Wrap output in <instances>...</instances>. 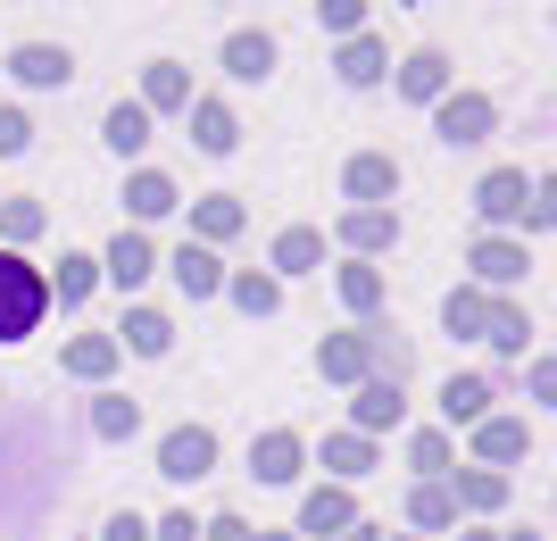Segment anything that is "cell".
<instances>
[{
  "instance_id": "6da1fadb",
  "label": "cell",
  "mask_w": 557,
  "mask_h": 541,
  "mask_svg": "<svg viewBox=\"0 0 557 541\" xmlns=\"http://www.w3.org/2000/svg\"><path fill=\"white\" fill-rule=\"evenodd\" d=\"M42 317H50V275L25 250H0V342H25Z\"/></svg>"
},
{
  "instance_id": "7a4b0ae2",
  "label": "cell",
  "mask_w": 557,
  "mask_h": 541,
  "mask_svg": "<svg viewBox=\"0 0 557 541\" xmlns=\"http://www.w3.org/2000/svg\"><path fill=\"white\" fill-rule=\"evenodd\" d=\"M209 467H216V433H209V425H175V433H159V475H166V483H200Z\"/></svg>"
},
{
  "instance_id": "3957f363",
  "label": "cell",
  "mask_w": 557,
  "mask_h": 541,
  "mask_svg": "<svg viewBox=\"0 0 557 541\" xmlns=\"http://www.w3.org/2000/svg\"><path fill=\"white\" fill-rule=\"evenodd\" d=\"M150 267H159L150 234H141V225H116V242L100 250V275H109L116 292H141V283H150Z\"/></svg>"
},
{
  "instance_id": "277c9868",
  "label": "cell",
  "mask_w": 557,
  "mask_h": 541,
  "mask_svg": "<svg viewBox=\"0 0 557 541\" xmlns=\"http://www.w3.org/2000/svg\"><path fill=\"white\" fill-rule=\"evenodd\" d=\"M491 118H499V109H491L483 93H449L442 109H433V125H442L449 150H474V142H491Z\"/></svg>"
},
{
  "instance_id": "5b68a950",
  "label": "cell",
  "mask_w": 557,
  "mask_h": 541,
  "mask_svg": "<svg viewBox=\"0 0 557 541\" xmlns=\"http://www.w3.org/2000/svg\"><path fill=\"white\" fill-rule=\"evenodd\" d=\"M166 275H175L184 300H216V292H225V259L200 250V242H175V250H166Z\"/></svg>"
},
{
  "instance_id": "8992f818",
  "label": "cell",
  "mask_w": 557,
  "mask_h": 541,
  "mask_svg": "<svg viewBox=\"0 0 557 541\" xmlns=\"http://www.w3.org/2000/svg\"><path fill=\"white\" fill-rule=\"evenodd\" d=\"M9 75H17V84H34V93H59V84H75V50H59V42H17V50H9Z\"/></svg>"
},
{
  "instance_id": "52a82bcc",
  "label": "cell",
  "mask_w": 557,
  "mask_h": 541,
  "mask_svg": "<svg viewBox=\"0 0 557 541\" xmlns=\"http://www.w3.org/2000/svg\"><path fill=\"white\" fill-rule=\"evenodd\" d=\"M300 458H308V442H300V433H283V425H267V433L250 442V475H258V483H292Z\"/></svg>"
},
{
  "instance_id": "ba28073f",
  "label": "cell",
  "mask_w": 557,
  "mask_h": 541,
  "mask_svg": "<svg viewBox=\"0 0 557 541\" xmlns=\"http://www.w3.org/2000/svg\"><path fill=\"white\" fill-rule=\"evenodd\" d=\"M342 184H349V200H358V209H383V200L399 192V167L383 159V150H358V159L342 167Z\"/></svg>"
},
{
  "instance_id": "9c48e42d",
  "label": "cell",
  "mask_w": 557,
  "mask_h": 541,
  "mask_svg": "<svg viewBox=\"0 0 557 541\" xmlns=\"http://www.w3.org/2000/svg\"><path fill=\"white\" fill-rule=\"evenodd\" d=\"M184 118H191V150H209V159H225L233 142H242L233 109H225V100H209V93H191V109H184Z\"/></svg>"
},
{
  "instance_id": "30bf717a",
  "label": "cell",
  "mask_w": 557,
  "mask_h": 541,
  "mask_svg": "<svg viewBox=\"0 0 557 541\" xmlns=\"http://www.w3.org/2000/svg\"><path fill=\"white\" fill-rule=\"evenodd\" d=\"M317 367L333 383H374V333H333L325 351H317Z\"/></svg>"
},
{
  "instance_id": "8fae6325",
  "label": "cell",
  "mask_w": 557,
  "mask_h": 541,
  "mask_svg": "<svg viewBox=\"0 0 557 541\" xmlns=\"http://www.w3.org/2000/svg\"><path fill=\"white\" fill-rule=\"evenodd\" d=\"M225 75L233 84H267V75H275V34H250V25L225 34Z\"/></svg>"
},
{
  "instance_id": "7c38bea8",
  "label": "cell",
  "mask_w": 557,
  "mask_h": 541,
  "mask_svg": "<svg viewBox=\"0 0 557 541\" xmlns=\"http://www.w3.org/2000/svg\"><path fill=\"white\" fill-rule=\"evenodd\" d=\"M141 109H150V118H166V109H191V67H175V59H150V67H141Z\"/></svg>"
},
{
  "instance_id": "4fadbf2b",
  "label": "cell",
  "mask_w": 557,
  "mask_h": 541,
  "mask_svg": "<svg viewBox=\"0 0 557 541\" xmlns=\"http://www.w3.org/2000/svg\"><path fill=\"white\" fill-rule=\"evenodd\" d=\"M349 525H358V508H349L342 483H325V492H308V500H300V533H317V541L333 533V541H342Z\"/></svg>"
},
{
  "instance_id": "5bb4252c",
  "label": "cell",
  "mask_w": 557,
  "mask_h": 541,
  "mask_svg": "<svg viewBox=\"0 0 557 541\" xmlns=\"http://www.w3.org/2000/svg\"><path fill=\"white\" fill-rule=\"evenodd\" d=\"M524 200H533V192H524V167H491V175H483V192H474V209H483L491 225L524 217Z\"/></svg>"
},
{
  "instance_id": "9a60e30c",
  "label": "cell",
  "mask_w": 557,
  "mask_h": 541,
  "mask_svg": "<svg viewBox=\"0 0 557 541\" xmlns=\"http://www.w3.org/2000/svg\"><path fill=\"white\" fill-rule=\"evenodd\" d=\"M116 351H134V358H166V351H175V325H166L159 308H125V325H116Z\"/></svg>"
},
{
  "instance_id": "2e32d148",
  "label": "cell",
  "mask_w": 557,
  "mask_h": 541,
  "mask_svg": "<svg viewBox=\"0 0 557 541\" xmlns=\"http://www.w3.org/2000/svg\"><path fill=\"white\" fill-rule=\"evenodd\" d=\"M100 142H109L116 159H141V150H150V109H141V100H116L109 118H100Z\"/></svg>"
},
{
  "instance_id": "e0dca14e",
  "label": "cell",
  "mask_w": 557,
  "mask_h": 541,
  "mask_svg": "<svg viewBox=\"0 0 557 541\" xmlns=\"http://www.w3.org/2000/svg\"><path fill=\"white\" fill-rule=\"evenodd\" d=\"M349 417H358L349 433H383V425L408 417V401H399V383H392V376H374V383H358V408H349Z\"/></svg>"
},
{
  "instance_id": "ac0fdd59",
  "label": "cell",
  "mask_w": 557,
  "mask_h": 541,
  "mask_svg": "<svg viewBox=\"0 0 557 541\" xmlns=\"http://www.w3.org/2000/svg\"><path fill=\"white\" fill-rule=\"evenodd\" d=\"M116 358H125V351H116V333H75L59 367H67L75 383H100V376H116Z\"/></svg>"
},
{
  "instance_id": "d6986e66",
  "label": "cell",
  "mask_w": 557,
  "mask_h": 541,
  "mask_svg": "<svg viewBox=\"0 0 557 541\" xmlns=\"http://www.w3.org/2000/svg\"><path fill=\"white\" fill-rule=\"evenodd\" d=\"M383 67H392V59H383V42H374V34H349V42H342V59H333V75H342L349 93L383 84Z\"/></svg>"
},
{
  "instance_id": "ffe728a7",
  "label": "cell",
  "mask_w": 557,
  "mask_h": 541,
  "mask_svg": "<svg viewBox=\"0 0 557 541\" xmlns=\"http://www.w3.org/2000/svg\"><path fill=\"white\" fill-rule=\"evenodd\" d=\"M125 209H134V225H150V217H175V209H184V192L166 184L159 167H141L134 184H125Z\"/></svg>"
},
{
  "instance_id": "44dd1931",
  "label": "cell",
  "mask_w": 557,
  "mask_h": 541,
  "mask_svg": "<svg viewBox=\"0 0 557 541\" xmlns=\"http://www.w3.org/2000/svg\"><path fill=\"white\" fill-rule=\"evenodd\" d=\"M317 259H325V234H317V225H283L275 234V283L283 275H317Z\"/></svg>"
},
{
  "instance_id": "7402d4cb",
  "label": "cell",
  "mask_w": 557,
  "mask_h": 541,
  "mask_svg": "<svg viewBox=\"0 0 557 541\" xmlns=\"http://www.w3.org/2000/svg\"><path fill=\"white\" fill-rule=\"evenodd\" d=\"M442 417L449 425H491V383L483 376H449L442 383Z\"/></svg>"
},
{
  "instance_id": "603a6c76",
  "label": "cell",
  "mask_w": 557,
  "mask_h": 541,
  "mask_svg": "<svg viewBox=\"0 0 557 541\" xmlns=\"http://www.w3.org/2000/svg\"><path fill=\"white\" fill-rule=\"evenodd\" d=\"M242 234V200H225V192H216V200H191V242H200V250H216V242H233Z\"/></svg>"
},
{
  "instance_id": "cb8c5ba5",
  "label": "cell",
  "mask_w": 557,
  "mask_h": 541,
  "mask_svg": "<svg viewBox=\"0 0 557 541\" xmlns=\"http://www.w3.org/2000/svg\"><path fill=\"white\" fill-rule=\"evenodd\" d=\"M399 93L408 100H449V59L442 50H417V59L399 67Z\"/></svg>"
},
{
  "instance_id": "d4e9b609",
  "label": "cell",
  "mask_w": 557,
  "mask_h": 541,
  "mask_svg": "<svg viewBox=\"0 0 557 541\" xmlns=\"http://www.w3.org/2000/svg\"><path fill=\"white\" fill-rule=\"evenodd\" d=\"M342 242L358 250V259H367V250L399 242V217H392V209H349V217H342Z\"/></svg>"
},
{
  "instance_id": "484cf974",
  "label": "cell",
  "mask_w": 557,
  "mask_h": 541,
  "mask_svg": "<svg viewBox=\"0 0 557 541\" xmlns=\"http://www.w3.org/2000/svg\"><path fill=\"white\" fill-rule=\"evenodd\" d=\"M92 433H100V442H134V433H141V401L100 392V401H92Z\"/></svg>"
},
{
  "instance_id": "4316f807",
  "label": "cell",
  "mask_w": 557,
  "mask_h": 541,
  "mask_svg": "<svg viewBox=\"0 0 557 541\" xmlns=\"http://www.w3.org/2000/svg\"><path fill=\"white\" fill-rule=\"evenodd\" d=\"M225 292H233V308H250V317H275V308H283V283H275V275H258V267L225 275Z\"/></svg>"
},
{
  "instance_id": "83f0119b",
  "label": "cell",
  "mask_w": 557,
  "mask_h": 541,
  "mask_svg": "<svg viewBox=\"0 0 557 541\" xmlns=\"http://www.w3.org/2000/svg\"><path fill=\"white\" fill-rule=\"evenodd\" d=\"M325 467L342 475V483H358V475H374V442L367 433H325Z\"/></svg>"
},
{
  "instance_id": "f1b7e54d",
  "label": "cell",
  "mask_w": 557,
  "mask_h": 541,
  "mask_svg": "<svg viewBox=\"0 0 557 541\" xmlns=\"http://www.w3.org/2000/svg\"><path fill=\"white\" fill-rule=\"evenodd\" d=\"M92 283H100V259L67 250V259H59V283H50V300H59V308H75V300H92Z\"/></svg>"
},
{
  "instance_id": "f546056e",
  "label": "cell",
  "mask_w": 557,
  "mask_h": 541,
  "mask_svg": "<svg viewBox=\"0 0 557 541\" xmlns=\"http://www.w3.org/2000/svg\"><path fill=\"white\" fill-rule=\"evenodd\" d=\"M474 275L483 283H516L524 275V250H516V242H474Z\"/></svg>"
},
{
  "instance_id": "4dcf8cb0",
  "label": "cell",
  "mask_w": 557,
  "mask_h": 541,
  "mask_svg": "<svg viewBox=\"0 0 557 541\" xmlns=\"http://www.w3.org/2000/svg\"><path fill=\"white\" fill-rule=\"evenodd\" d=\"M342 300L358 308V317H374V300H383V267H367V259H349V267H342Z\"/></svg>"
},
{
  "instance_id": "1f68e13d",
  "label": "cell",
  "mask_w": 557,
  "mask_h": 541,
  "mask_svg": "<svg viewBox=\"0 0 557 541\" xmlns=\"http://www.w3.org/2000/svg\"><path fill=\"white\" fill-rule=\"evenodd\" d=\"M474 450H483V458H524V425H516V417L474 425Z\"/></svg>"
},
{
  "instance_id": "d6a6232c",
  "label": "cell",
  "mask_w": 557,
  "mask_h": 541,
  "mask_svg": "<svg viewBox=\"0 0 557 541\" xmlns=\"http://www.w3.org/2000/svg\"><path fill=\"white\" fill-rule=\"evenodd\" d=\"M442 325L449 333H483L491 325V300H483V292H449V300H442Z\"/></svg>"
},
{
  "instance_id": "836d02e7",
  "label": "cell",
  "mask_w": 557,
  "mask_h": 541,
  "mask_svg": "<svg viewBox=\"0 0 557 541\" xmlns=\"http://www.w3.org/2000/svg\"><path fill=\"white\" fill-rule=\"evenodd\" d=\"M0 234L34 242V234H42V200H0Z\"/></svg>"
},
{
  "instance_id": "e575fe53",
  "label": "cell",
  "mask_w": 557,
  "mask_h": 541,
  "mask_svg": "<svg viewBox=\"0 0 557 541\" xmlns=\"http://www.w3.org/2000/svg\"><path fill=\"white\" fill-rule=\"evenodd\" d=\"M408 517H417V525H449V517H458V500H449L442 483H417V500H408Z\"/></svg>"
},
{
  "instance_id": "d590c367",
  "label": "cell",
  "mask_w": 557,
  "mask_h": 541,
  "mask_svg": "<svg viewBox=\"0 0 557 541\" xmlns=\"http://www.w3.org/2000/svg\"><path fill=\"white\" fill-rule=\"evenodd\" d=\"M483 342H491V351H524V317H516V308H491Z\"/></svg>"
},
{
  "instance_id": "8d00e7d4",
  "label": "cell",
  "mask_w": 557,
  "mask_h": 541,
  "mask_svg": "<svg viewBox=\"0 0 557 541\" xmlns=\"http://www.w3.org/2000/svg\"><path fill=\"white\" fill-rule=\"evenodd\" d=\"M458 500H466V508H499L508 483H499V475H458Z\"/></svg>"
},
{
  "instance_id": "74e56055",
  "label": "cell",
  "mask_w": 557,
  "mask_h": 541,
  "mask_svg": "<svg viewBox=\"0 0 557 541\" xmlns=\"http://www.w3.org/2000/svg\"><path fill=\"white\" fill-rule=\"evenodd\" d=\"M408 467L442 475V467H449V442H442V433H417V442H408Z\"/></svg>"
},
{
  "instance_id": "f35d334b",
  "label": "cell",
  "mask_w": 557,
  "mask_h": 541,
  "mask_svg": "<svg viewBox=\"0 0 557 541\" xmlns=\"http://www.w3.org/2000/svg\"><path fill=\"white\" fill-rule=\"evenodd\" d=\"M25 142H34V125H25V109H0V159H17Z\"/></svg>"
},
{
  "instance_id": "ab89813d",
  "label": "cell",
  "mask_w": 557,
  "mask_h": 541,
  "mask_svg": "<svg viewBox=\"0 0 557 541\" xmlns=\"http://www.w3.org/2000/svg\"><path fill=\"white\" fill-rule=\"evenodd\" d=\"M100 541H150V517H134V508H116V517L100 525Z\"/></svg>"
},
{
  "instance_id": "60d3db41",
  "label": "cell",
  "mask_w": 557,
  "mask_h": 541,
  "mask_svg": "<svg viewBox=\"0 0 557 541\" xmlns=\"http://www.w3.org/2000/svg\"><path fill=\"white\" fill-rule=\"evenodd\" d=\"M150 541H200V525H191V508H175V517L150 525Z\"/></svg>"
},
{
  "instance_id": "b9f144b4",
  "label": "cell",
  "mask_w": 557,
  "mask_h": 541,
  "mask_svg": "<svg viewBox=\"0 0 557 541\" xmlns=\"http://www.w3.org/2000/svg\"><path fill=\"white\" fill-rule=\"evenodd\" d=\"M524 217H533V225H557V175L533 184V209H524Z\"/></svg>"
},
{
  "instance_id": "7bdbcfd3",
  "label": "cell",
  "mask_w": 557,
  "mask_h": 541,
  "mask_svg": "<svg viewBox=\"0 0 557 541\" xmlns=\"http://www.w3.org/2000/svg\"><path fill=\"white\" fill-rule=\"evenodd\" d=\"M325 34H358V0H325Z\"/></svg>"
},
{
  "instance_id": "ee69618b",
  "label": "cell",
  "mask_w": 557,
  "mask_h": 541,
  "mask_svg": "<svg viewBox=\"0 0 557 541\" xmlns=\"http://www.w3.org/2000/svg\"><path fill=\"white\" fill-rule=\"evenodd\" d=\"M200 541H250V525H242V517H209V525H200Z\"/></svg>"
},
{
  "instance_id": "f6af8a7d",
  "label": "cell",
  "mask_w": 557,
  "mask_h": 541,
  "mask_svg": "<svg viewBox=\"0 0 557 541\" xmlns=\"http://www.w3.org/2000/svg\"><path fill=\"white\" fill-rule=\"evenodd\" d=\"M533 392H541V401L557 408V358H541V367H533Z\"/></svg>"
},
{
  "instance_id": "bcb514c9",
  "label": "cell",
  "mask_w": 557,
  "mask_h": 541,
  "mask_svg": "<svg viewBox=\"0 0 557 541\" xmlns=\"http://www.w3.org/2000/svg\"><path fill=\"white\" fill-rule=\"evenodd\" d=\"M342 541H383V525H367V517H358V525H349Z\"/></svg>"
},
{
  "instance_id": "7dc6e473",
  "label": "cell",
  "mask_w": 557,
  "mask_h": 541,
  "mask_svg": "<svg viewBox=\"0 0 557 541\" xmlns=\"http://www.w3.org/2000/svg\"><path fill=\"white\" fill-rule=\"evenodd\" d=\"M250 541H292V533H250Z\"/></svg>"
},
{
  "instance_id": "c3c4849f",
  "label": "cell",
  "mask_w": 557,
  "mask_h": 541,
  "mask_svg": "<svg viewBox=\"0 0 557 541\" xmlns=\"http://www.w3.org/2000/svg\"><path fill=\"white\" fill-rule=\"evenodd\" d=\"M466 541H491V533H466Z\"/></svg>"
},
{
  "instance_id": "681fc988",
  "label": "cell",
  "mask_w": 557,
  "mask_h": 541,
  "mask_svg": "<svg viewBox=\"0 0 557 541\" xmlns=\"http://www.w3.org/2000/svg\"><path fill=\"white\" fill-rule=\"evenodd\" d=\"M516 541H541V533H516Z\"/></svg>"
}]
</instances>
